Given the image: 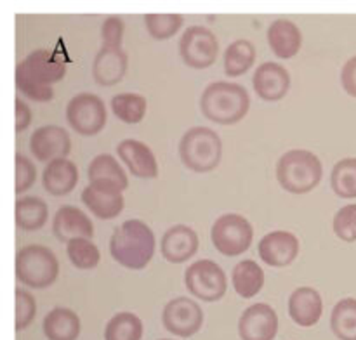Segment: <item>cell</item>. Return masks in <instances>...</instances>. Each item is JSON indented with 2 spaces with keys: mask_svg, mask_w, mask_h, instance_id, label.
Segmentation results:
<instances>
[{
  "mask_svg": "<svg viewBox=\"0 0 356 340\" xmlns=\"http://www.w3.org/2000/svg\"><path fill=\"white\" fill-rule=\"evenodd\" d=\"M44 333L49 340H76L80 318L68 307H56L44 318Z\"/></svg>",
  "mask_w": 356,
  "mask_h": 340,
  "instance_id": "cell-24",
  "label": "cell"
},
{
  "mask_svg": "<svg viewBox=\"0 0 356 340\" xmlns=\"http://www.w3.org/2000/svg\"><path fill=\"white\" fill-rule=\"evenodd\" d=\"M31 124V110L23 99H16V132H23Z\"/></svg>",
  "mask_w": 356,
  "mask_h": 340,
  "instance_id": "cell-40",
  "label": "cell"
},
{
  "mask_svg": "<svg viewBox=\"0 0 356 340\" xmlns=\"http://www.w3.org/2000/svg\"><path fill=\"white\" fill-rule=\"evenodd\" d=\"M83 205L96 215L97 219H115L124 210V196L122 189L111 184L90 182L80 194Z\"/></svg>",
  "mask_w": 356,
  "mask_h": 340,
  "instance_id": "cell-14",
  "label": "cell"
},
{
  "mask_svg": "<svg viewBox=\"0 0 356 340\" xmlns=\"http://www.w3.org/2000/svg\"><path fill=\"white\" fill-rule=\"evenodd\" d=\"M66 75V62L56 52L38 49L16 66V87L21 94L37 103H49L54 97L52 83Z\"/></svg>",
  "mask_w": 356,
  "mask_h": 340,
  "instance_id": "cell-1",
  "label": "cell"
},
{
  "mask_svg": "<svg viewBox=\"0 0 356 340\" xmlns=\"http://www.w3.org/2000/svg\"><path fill=\"white\" fill-rule=\"evenodd\" d=\"M162 323L172 335L188 339L198 333L204 323V311L190 297H176L167 302L162 311Z\"/></svg>",
  "mask_w": 356,
  "mask_h": 340,
  "instance_id": "cell-11",
  "label": "cell"
},
{
  "mask_svg": "<svg viewBox=\"0 0 356 340\" xmlns=\"http://www.w3.org/2000/svg\"><path fill=\"white\" fill-rule=\"evenodd\" d=\"M52 231L59 241H73V239H90L94 236V224L80 208L73 205H63L54 215Z\"/></svg>",
  "mask_w": 356,
  "mask_h": 340,
  "instance_id": "cell-17",
  "label": "cell"
},
{
  "mask_svg": "<svg viewBox=\"0 0 356 340\" xmlns=\"http://www.w3.org/2000/svg\"><path fill=\"white\" fill-rule=\"evenodd\" d=\"M232 280L235 291L242 298H252L261 291L264 284V273L254 260H240L232 271Z\"/></svg>",
  "mask_w": 356,
  "mask_h": 340,
  "instance_id": "cell-25",
  "label": "cell"
},
{
  "mask_svg": "<svg viewBox=\"0 0 356 340\" xmlns=\"http://www.w3.org/2000/svg\"><path fill=\"white\" fill-rule=\"evenodd\" d=\"M198 235L190 226L177 224L167 229L162 238V255L163 259L172 264H181L190 260L197 253Z\"/></svg>",
  "mask_w": 356,
  "mask_h": 340,
  "instance_id": "cell-21",
  "label": "cell"
},
{
  "mask_svg": "<svg viewBox=\"0 0 356 340\" xmlns=\"http://www.w3.org/2000/svg\"><path fill=\"white\" fill-rule=\"evenodd\" d=\"M218 52V38L209 28L197 24V26H190L188 30H184L179 40V54L190 68H209L211 65H214Z\"/></svg>",
  "mask_w": 356,
  "mask_h": 340,
  "instance_id": "cell-10",
  "label": "cell"
},
{
  "mask_svg": "<svg viewBox=\"0 0 356 340\" xmlns=\"http://www.w3.org/2000/svg\"><path fill=\"white\" fill-rule=\"evenodd\" d=\"M334 232L346 243L356 241V203L337 210L334 217Z\"/></svg>",
  "mask_w": 356,
  "mask_h": 340,
  "instance_id": "cell-35",
  "label": "cell"
},
{
  "mask_svg": "<svg viewBox=\"0 0 356 340\" xmlns=\"http://www.w3.org/2000/svg\"><path fill=\"white\" fill-rule=\"evenodd\" d=\"M37 179V169L33 163L23 155H16V193L30 189Z\"/></svg>",
  "mask_w": 356,
  "mask_h": 340,
  "instance_id": "cell-37",
  "label": "cell"
},
{
  "mask_svg": "<svg viewBox=\"0 0 356 340\" xmlns=\"http://www.w3.org/2000/svg\"><path fill=\"white\" fill-rule=\"evenodd\" d=\"M49 217V207L42 198L26 196L16 201V224L24 231L44 228Z\"/></svg>",
  "mask_w": 356,
  "mask_h": 340,
  "instance_id": "cell-27",
  "label": "cell"
},
{
  "mask_svg": "<svg viewBox=\"0 0 356 340\" xmlns=\"http://www.w3.org/2000/svg\"><path fill=\"white\" fill-rule=\"evenodd\" d=\"M330 184L339 198H356V158H344L334 165Z\"/></svg>",
  "mask_w": 356,
  "mask_h": 340,
  "instance_id": "cell-32",
  "label": "cell"
},
{
  "mask_svg": "<svg viewBox=\"0 0 356 340\" xmlns=\"http://www.w3.org/2000/svg\"><path fill=\"white\" fill-rule=\"evenodd\" d=\"M254 90L264 101H280L291 89V75L287 68L275 61L263 62L254 73Z\"/></svg>",
  "mask_w": 356,
  "mask_h": 340,
  "instance_id": "cell-16",
  "label": "cell"
},
{
  "mask_svg": "<svg viewBox=\"0 0 356 340\" xmlns=\"http://www.w3.org/2000/svg\"><path fill=\"white\" fill-rule=\"evenodd\" d=\"M129 58L122 47H103L96 54L92 62V76L97 85H117L127 73Z\"/></svg>",
  "mask_w": 356,
  "mask_h": 340,
  "instance_id": "cell-20",
  "label": "cell"
},
{
  "mask_svg": "<svg viewBox=\"0 0 356 340\" xmlns=\"http://www.w3.org/2000/svg\"><path fill=\"white\" fill-rule=\"evenodd\" d=\"M179 155L184 165L198 173L211 172L219 165L222 142L218 132L209 127H193L181 137Z\"/></svg>",
  "mask_w": 356,
  "mask_h": 340,
  "instance_id": "cell-5",
  "label": "cell"
},
{
  "mask_svg": "<svg viewBox=\"0 0 356 340\" xmlns=\"http://www.w3.org/2000/svg\"><path fill=\"white\" fill-rule=\"evenodd\" d=\"M110 253L127 269H145L155 255V235L143 221L129 219L115 228L110 239Z\"/></svg>",
  "mask_w": 356,
  "mask_h": 340,
  "instance_id": "cell-2",
  "label": "cell"
},
{
  "mask_svg": "<svg viewBox=\"0 0 356 340\" xmlns=\"http://www.w3.org/2000/svg\"><path fill=\"white\" fill-rule=\"evenodd\" d=\"M44 187L47 193L54 196H65L79 182V170L76 165L68 158H59L49 163L44 170Z\"/></svg>",
  "mask_w": 356,
  "mask_h": 340,
  "instance_id": "cell-23",
  "label": "cell"
},
{
  "mask_svg": "<svg viewBox=\"0 0 356 340\" xmlns=\"http://www.w3.org/2000/svg\"><path fill=\"white\" fill-rule=\"evenodd\" d=\"M268 42L273 54L280 59H291L299 52L302 44V33L291 19H277L268 28Z\"/></svg>",
  "mask_w": 356,
  "mask_h": 340,
  "instance_id": "cell-22",
  "label": "cell"
},
{
  "mask_svg": "<svg viewBox=\"0 0 356 340\" xmlns=\"http://www.w3.org/2000/svg\"><path fill=\"white\" fill-rule=\"evenodd\" d=\"M143 321L132 312H118L104 328V340H141Z\"/></svg>",
  "mask_w": 356,
  "mask_h": 340,
  "instance_id": "cell-30",
  "label": "cell"
},
{
  "mask_svg": "<svg viewBox=\"0 0 356 340\" xmlns=\"http://www.w3.org/2000/svg\"><path fill=\"white\" fill-rule=\"evenodd\" d=\"M160 340H172V339H160Z\"/></svg>",
  "mask_w": 356,
  "mask_h": 340,
  "instance_id": "cell-41",
  "label": "cell"
},
{
  "mask_svg": "<svg viewBox=\"0 0 356 340\" xmlns=\"http://www.w3.org/2000/svg\"><path fill=\"white\" fill-rule=\"evenodd\" d=\"M200 108L204 117L211 121L232 125L249 113L250 97L245 87L238 83L214 82L205 87L200 97Z\"/></svg>",
  "mask_w": 356,
  "mask_h": 340,
  "instance_id": "cell-3",
  "label": "cell"
},
{
  "mask_svg": "<svg viewBox=\"0 0 356 340\" xmlns=\"http://www.w3.org/2000/svg\"><path fill=\"white\" fill-rule=\"evenodd\" d=\"M211 238L218 252L226 257H235L250 248L254 229L243 215L225 214L212 226Z\"/></svg>",
  "mask_w": 356,
  "mask_h": 340,
  "instance_id": "cell-7",
  "label": "cell"
},
{
  "mask_svg": "<svg viewBox=\"0 0 356 340\" xmlns=\"http://www.w3.org/2000/svg\"><path fill=\"white\" fill-rule=\"evenodd\" d=\"M35 314H37V302L33 295L28 294L23 288H16V330L28 328L33 323Z\"/></svg>",
  "mask_w": 356,
  "mask_h": 340,
  "instance_id": "cell-36",
  "label": "cell"
},
{
  "mask_svg": "<svg viewBox=\"0 0 356 340\" xmlns=\"http://www.w3.org/2000/svg\"><path fill=\"white\" fill-rule=\"evenodd\" d=\"M341 83L350 96L356 97V56L344 62L343 71H341Z\"/></svg>",
  "mask_w": 356,
  "mask_h": 340,
  "instance_id": "cell-39",
  "label": "cell"
},
{
  "mask_svg": "<svg viewBox=\"0 0 356 340\" xmlns=\"http://www.w3.org/2000/svg\"><path fill=\"white\" fill-rule=\"evenodd\" d=\"M322 176L323 167L320 158L306 149H292L278 160L277 179L289 193H309L318 186Z\"/></svg>",
  "mask_w": 356,
  "mask_h": 340,
  "instance_id": "cell-4",
  "label": "cell"
},
{
  "mask_svg": "<svg viewBox=\"0 0 356 340\" xmlns=\"http://www.w3.org/2000/svg\"><path fill=\"white\" fill-rule=\"evenodd\" d=\"M323 314L322 295L312 287H299L289 297V316L302 328L315 326Z\"/></svg>",
  "mask_w": 356,
  "mask_h": 340,
  "instance_id": "cell-18",
  "label": "cell"
},
{
  "mask_svg": "<svg viewBox=\"0 0 356 340\" xmlns=\"http://www.w3.org/2000/svg\"><path fill=\"white\" fill-rule=\"evenodd\" d=\"M184 283L190 294L204 302L221 300L228 288V280L218 262L209 259L197 260L195 264L188 266L184 273Z\"/></svg>",
  "mask_w": 356,
  "mask_h": 340,
  "instance_id": "cell-8",
  "label": "cell"
},
{
  "mask_svg": "<svg viewBox=\"0 0 356 340\" xmlns=\"http://www.w3.org/2000/svg\"><path fill=\"white\" fill-rule=\"evenodd\" d=\"M184 17L179 14H146L145 24L148 33L156 40L174 37L183 26Z\"/></svg>",
  "mask_w": 356,
  "mask_h": 340,
  "instance_id": "cell-34",
  "label": "cell"
},
{
  "mask_svg": "<svg viewBox=\"0 0 356 340\" xmlns=\"http://www.w3.org/2000/svg\"><path fill=\"white\" fill-rule=\"evenodd\" d=\"M238 333L242 340H275L278 333V316L275 309L264 302L247 307L240 316Z\"/></svg>",
  "mask_w": 356,
  "mask_h": 340,
  "instance_id": "cell-12",
  "label": "cell"
},
{
  "mask_svg": "<svg viewBox=\"0 0 356 340\" xmlns=\"http://www.w3.org/2000/svg\"><path fill=\"white\" fill-rule=\"evenodd\" d=\"M16 276L31 288H47L58 280L59 262L47 246H23L16 255Z\"/></svg>",
  "mask_w": 356,
  "mask_h": 340,
  "instance_id": "cell-6",
  "label": "cell"
},
{
  "mask_svg": "<svg viewBox=\"0 0 356 340\" xmlns=\"http://www.w3.org/2000/svg\"><path fill=\"white\" fill-rule=\"evenodd\" d=\"M330 328L339 340H356V298H341L334 305Z\"/></svg>",
  "mask_w": 356,
  "mask_h": 340,
  "instance_id": "cell-29",
  "label": "cell"
},
{
  "mask_svg": "<svg viewBox=\"0 0 356 340\" xmlns=\"http://www.w3.org/2000/svg\"><path fill=\"white\" fill-rule=\"evenodd\" d=\"M259 257L271 267H285L296 260L299 253L298 236L289 231H271L257 246Z\"/></svg>",
  "mask_w": 356,
  "mask_h": 340,
  "instance_id": "cell-15",
  "label": "cell"
},
{
  "mask_svg": "<svg viewBox=\"0 0 356 340\" xmlns=\"http://www.w3.org/2000/svg\"><path fill=\"white\" fill-rule=\"evenodd\" d=\"M66 121L79 134L96 135L106 124V106L96 94H76L66 106Z\"/></svg>",
  "mask_w": 356,
  "mask_h": 340,
  "instance_id": "cell-9",
  "label": "cell"
},
{
  "mask_svg": "<svg viewBox=\"0 0 356 340\" xmlns=\"http://www.w3.org/2000/svg\"><path fill=\"white\" fill-rule=\"evenodd\" d=\"M124 21L118 16L106 17L101 28V37H103V45L106 47H122L124 40Z\"/></svg>",
  "mask_w": 356,
  "mask_h": 340,
  "instance_id": "cell-38",
  "label": "cell"
},
{
  "mask_svg": "<svg viewBox=\"0 0 356 340\" xmlns=\"http://www.w3.org/2000/svg\"><path fill=\"white\" fill-rule=\"evenodd\" d=\"M30 148L35 158L40 162H54V160L66 158L72 149V139L63 127L58 125H45L37 128L31 134Z\"/></svg>",
  "mask_w": 356,
  "mask_h": 340,
  "instance_id": "cell-13",
  "label": "cell"
},
{
  "mask_svg": "<svg viewBox=\"0 0 356 340\" xmlns=\"http://www.w3.org/2000/svg\"><path fill=\"white\" fill-rule=\"evenodd\" d=\"M256 61V47L250 40L240 38L232 42L225 51V71L228 76H240Z\"/></svg>",
  "mask_w": 356,
  "mask_h": 340,
  "instance_id": "cell-28",
  "label": "cell"
},
{
  "mask_svg": "<svg viewBox=\"0 0 356 340\" xmlns=\"http://www.w3.org/2000/svg\"><path fill=\"white\" fill-rule=\"evenodd\" d=\"M111 110L118 120L125 124H139L146 114V99L141 94L124 92L111 99Z\"/></svg>",
  "mask_w": 356,
  "mask_h": 340,
  "instance_id": "cell-31",
  "label": "cell"
},
{
  "mask_svg": "<svg viewBox=\"0 0 356 340\" xmlns=\"http://www.w3.org/2000/svg\"><path fill=\"white\" fill-rule=\"evenodd\" d=\"M89 180L90 182L111 184V186H117L118 189L122 191L129 186L127 176H125L120 163H118L111 155H106V153H104V155H97L96 158L90 162Z\"/></svg>",
  "mask_w": 356,
  "mask_h": 340,
  "instance_id": "cell-26",
  "label": "cell"
},
{
  "mask_svg": "<svg viewBox=\"0 0 356 340\" xmlns=\"http://www.w3.org/2000/svg\"><path fill=\"white\" fill-rule=\"evenodd\" d=\"M66 253L79 269H94L101 260L99 248L90 239H73L66 245Z\"/></svg>",
  "mask_w": 356,
  "mask_h": 340,
  "instance_id": "cell-33",
  "label": "cell"
},
{
  "mask_svg": "<svg viewBox=\"0 0 356 340\" xmlns=\"http://www.w3.org/2000/svg\"><path fill=\"white\" fill-rule=\"evenodd\" d=\"M117 153L132 176L141 179H155L159 176V163L149 146L145 142L125 139L117 146Z\"/></svg>",
  "mask_w": 356,
  "mask_h": 340,
  "instance_id": "cell-19",
  "label": "cell"
}]
</instances>
